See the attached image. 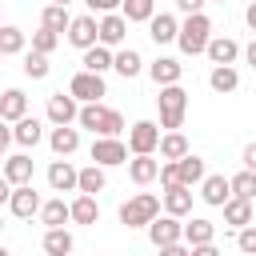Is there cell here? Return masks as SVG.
I'll return each instance as SVG.
<instances>
[{
  "label": "cell",
  "instance_id": "1f68e13d",
  "mask_svg": "<svg viewBox=\"0 0 256 256\" xmlns=\"http://www.w3.org/2000/svg\"><path fill=\"white\" fill-rule=\"evenodd\" d=\"M80 64H84V68H88V72H100V76H104V72H108V68H112V48H108V44H100V40H96V44H92V48H84V60H80Z\"/></svg>",
  "mask_w": 256,
  "mask_h": 256
},
{
  "label": "cell",
  "instance_id": "44dd1931",
  "mask_svg": "<svg viewBox=\"0 0 256 256\" xmlns=\"http://www.w3.org/2000/svg\"><path fill=\"white\" fill-rule=\"evenodd\" d=\"M148 76L156 80V88H160V84H176V80L184 76V64H180L176 56H156V60L148 64Z\"/></svg>",
  "mask_w": 256,
  "mask_h": 256
},
{
  "label": "cell",
  "instance_id": "7bdbcfd3",
  "mask_svg": "<svg viewBox=\"0 0 256 256\" xmlns=\"http://www.w3.org/2000/svg\"><path fill=\"white\" fill-rule=\"evenodd\" d=\"M88 4V12H116L120 8V0H84Z\"/></svg>",
  "mask_w": 256,
  "mask_h": 256
},
{
  "label": "cell",
  "instance_id": "5b68a950",
  "mask_svg": "<svg viewBox=\"0 0 256 256\" xmlns=\"http://www.w3.org/2000/svg\"><path fill=\"white\" fill-rule=\"evenodd\" d=\"M156 212H160V196H152V192H136L132 200L120 204V224H124V228H144Z\"/></svg>",
  "mask_w": 256,
  "mask_h": 256
},
{
  "label": "cell",
  "instance_id": "e0dca14e",
  "mask_svg": "<svg viewBox=\"0 0 256 256\" xmlns=\"http://www.w3.org/2000/svg\"><path fill=\"white\" fill-rule=\"evenodd\" d=\"M204 56H208L212 64H236V56H240V44H236L232 36H208V44H204Z\"/></svg>",
  "mask_w": 256,
  "mask_h": 256
},
{
  "label": "cell",
  "instance_id": "ffe728a7",
  "mask_svg": "<svg viewBox=\"0 0 256 256\" xmlns=\"http://www.w3.org/2000/svg\"><path fill=\"white\" fill-rule=\"evenodd\" d=\"M176 32H180V20H176L172 12H152V20H148V36H152L156 44H172Z\"/></svg>",
  "mask_w": 256,
  "mask_h": 256
},
{
  "label": "cell",
  "instance_id": "f1b7e54d",
  "mask_svg": "<svg viewBox=\"0 0 256 256\" xmlns=\"http://www.w3.org/2000/svg\"><path fill=\"white\" fill-rule=\"evenodd\" d=\"M112 68H116L124 80H136V76L144 72V60H140L136 48H120V52H112Z\"/></svg>",
  "mask_w": 256,
  "mask_h": 256
},
{
  "label": "cell",
  "instance_id": "f546056e",
  "mask_svg": "<svg viewBox=\"0 0 256 256\" xmlns=\"http://www.w3.org/2000/svg\"><path fill=\"white\" fill-rule=\"evenodd\" d=\"M72 248H76V240H72V232H68L64 224H56V228L44 232V252H48V256H68Z\"/></svg>",
  "mask_w": 256,
  "mask_h": 256
},
{
  "label": "cell",
  "instance_id": "d6a6232c",
  "mask_svg": "<svg viewBox=\"0 0 256 256\" xmlns=\"http://www.w3.org/2000/svg\"><path fill=\"white\" fill-rule=\"evenodd\" d=\"M176 172H180V184L196 188V184L204 180V160H200V156H192V152H184V156L176 160Z\"/></svg>",
  "mask_w": 256,
  "mask_h": 256
},
{
  "label": "cell",
  "instance_id": "484cf974",
  "mask_svg": "<svg viewBox=\"0 0 256 256\" xmlns=\"http://www.w3.org/2000/svg\"><path fill=\"white\" fill-rule=\"evenodd\" d=\"M212 240H216V224H212V220L192 216V220L184 224V244H188V248H200V244H212Z\"/></svg>",
  "mask_w": 256,
  "mask_h": 256
},
{
  "label": "cell",
  "instance_id": "cb8c5ba5",
  "mask_svg": "<svg viewBox=\"0 0 256 256\" xmlns=\"http://www.w3.org/2000/svg\"><path fill=\"white\" fill-rule=\"evenodd\" d=\"M68 216H72V224H96V220H100L96 196H92V192H80V196L68 204Z\"/></svg>",
  "mask_w": 256,
  "mask_h": 256
},
{
  "label": "cell",
  "instance_id": "7c38bea8",
  "mask_svg": "<svg viewBox=\"0 0 256 256\" xmlns=\"http://www.w3.org/2000/svg\"><path fill=\"white\" fill-rule=\"evenodd\" d=\"M44 112H48V124H72L76 112H80V100H76L72 92H52Z\"/></svg>",
  "mask_w": 256,
  "mask_h": 256
},
{
  "label": "cell",
  "instance_id": "74e56055",
  "mask_svg": "<svg viewBox=\"0 0 256 256\" xmlns=\"http://www.w3.org/2000/svg\"><path fill=\"white\" fill-rule=\"evenodd\" d=\"M228 184H232V196H244V200H256V172H252V168H244V172H236V176H228Z\"/></svg>",
  "mask_w": 256,
  "mask_h": 256
},
{
  "label": "cell",
  "instance_id": "ab89813d",
  "mask_svg": "<svg viewBox=\"0 0 256 256\" xmlns=\"http://www.w3.org/2000/svg\"><path fill=\"white\" fill-rule=\"evenodd\" d=\"M56 44H60V32H52V28H44V24H40V32H32V52L52 56V52H56Z\"/></svg>",
  "mask_w": 256,
  "mask_h": 256
},
{
  "label": "cell",
  "instance_id": "db71d44e",
  "mask_svg": "<svg viewBox=\"0 0 256 256\" xmlns=\"http://www.w3.org/2000/svg\"><path fill=\"white\" fill-rule=\"evenodd\" d=\"M216 4H224V0H216Z\"/></svg>",
  "mask_w": 256,
  "mask_h": 256
},
{
  "label": "cell",
  "instance_id": "ba28073f",
  "mask_svg": "<svg viewBox=\"0 0 256 256\" xmlns=\"http://www.w3.org/2000/svg\"><path fill=\"white\" fill-rule=\"evenodd\" d=\"M96 40L108 44V48H120V44L128 40V20H124L120 12H100V20H96Z\"/></svg>",
  "mask_w": 256,
  "mask_h": 256
},
{
  "label": "cell",
  "instance_id": "277c9868",
  "mask_svg": "<svg viewBox=\"0 0 256 256\" xmlns=\"http://www.w3.org/2000/svg\"><path fill=\"white\" fill-rule=\"evenodd\" d=\"M144 228H148V240H152L160 252H168V248L184 244V224H180V216H172V212H164V216L156 212Z\"/></svg>",
  "mask_w": 256,
  "mask_h": 256
},
{
  "label": "cell",
  "instance_id": "7402d4cb",
  "mask_svg": "<svg viewBox=\"0 0 256 256\" xmlns=\"http://www.w3.org/2000/svg\"><path fill=\"white\" fill-rule=\"evenodd\" d=\"M24 112H28V96H24L20 88H4V92H0V120L16 124Z\"/></svg>",
  "mask_w": 256,
  "mask_h": 256
},
{
  "label": "cell",
  "instance_id": "d4e9b609",
  "mask_svg": "<svg viewBox=\"0 0 256 256\" xmlns=\"http://www.w3.org/2000/svg\"><path fill=\"white\" fill-rule=\"evenodd\" d=\"M220 208H224V224H228V228H244V224H252V200H244V196H228Z\"/></svg>",
  "mask_w": 256,
  "mask_h": 256
},
{
  "label": "cell",
  "instance_id": "7dc6e473",
  "mask_svg": "<svg viewBox=\"0 0 256 256\" xmlns=\"http://www.w3.org/2000/svg\"><path fill=\"white\" fill-rule=\"evenodd\" d=\"M12 144V128H8V120H0V148H8Z\"/></svg>",
  "mask_w": 256,
  "mask_h": 256
},
{
  "label": "cell",
  "instance_id": "603a6c76",
  "mask_svg": "<svg viewBox=\"0 0 256 256\" xmlns=\"http://www.w3.org/2000/svg\"><path fill=\"white\" fill-rule=\"evenodd\" d=\"M156 152H160V160H180V156L192 152V148H188V136H184L180 128H168V132H160Z\"/></svg>",
  "mask_w": 256,
  "mask_h": 256
},
{
  "label": "cell",
  "instance_id": "f6af8a7d",
  "mask_svg": "<svg viewBox=\"0 0 256 256\" xmlns=\"http://www.w3.org/2000/svg\"><path fill=\"white\" fill-rule=\"evenodd\" d=\"M240 164L256 172V140H252V144H244V156H240Z\"/></svg>",
  "mask_w": 256,
  "mask_h": 256
},
{
  "label": "cell",
  "instance_id": "3957f363",
  "mask_svg": "<svg viewBox=\"0 0 256 256\" xmlns=\"http://www.w3.org/2000/svg\"><path fill=\"white\" fill-rule=\"evenodd\" d=\"M156 104H160V128H164V132L184 124V112H188V92L180 88V80H176V84H160Z\"/></svg>",
  "mask_w": 256,
  "mask_h": 256
},
{
  "label": "cell",
  "instance_id": "4dcf8cb0",
  "mask_svg": "<svg viewBox=\"0 0 256 256\" xmlns=\"http://www.w3.org/2000/svg\"><path fill=\"white\" fill-rule=\"evenodd\" d=\"M40 224L44 228H56V224H68L72 216H68V204H64V196H56V200H40Z\"/></svg>",
  "mask_w": 256,
  "mask_h": 256
},
{
  "label": "cell",
  "instance_id": "5bb4252c",
  "mask_svg": "<svg viewBox=\"0 0 256 256\" xmlns=\"http://www.w3.org/2000/svg\"><path fill=\"white\" fill-rule=\"evenodd\" d=\"M76 176H80V168H72L64 156L48 164V188L52 192H76Z\"/></svg>",
  "mask_w": 256,
  "mask_h": 256
},
{
  "label": "cell",
  "instance_id": "bcb514c9",
  "mask_svg": "<svg viewBox=\"0 0 256 256\" xmlns=\"http://www.w3.org/2000/svg\"><path fill=\"white\" fill-rule=\"evenodd\" d=\"M8 196H12V180H8L4 172H0V208L8 204Z\"/></svg>",
  "mask_w": 256,
  "mask_h": 256
},
{
  "label": "cell",
  "instance_id": "d6986e66",
  "mask_svg": "<svg viewBox=\"0 0 256 256\" xmlns=\"http://www.w3.org/2000/svg\"><path fill=\"white\" fill-rule=\"evenodd\" d=\"M156 172H160V160H152V152H136L132 160H128V180L132 184H152L156 180Z\"/></svg>",
  "mask_w": 256,
  "mask_h": 256
},
{
  "label": "cell",
  "instance_id": "2e32d148",
  "mask_svg": "<svg viewBox=\"0 0 256 256\" xmlns=\"http://www.w3.org/2000/svg\"><path fill=\"white\" fill-rule=\"evenodd\" d=\"M160 208L172 212V216H188V212H192V188H188V184L164 188V192H160Z\"/></svg>",
  "mask_w": 256,
  "mask_h": 256
},
{
  "label": "cell",
  "instance_id": "7a4b0ae2",
  "mask_svg": "<svg viewBox=\"0 0 256 256\" xmlns=\"http://www.w3.org/2000/svg\"><path fill=\"white\" fill-rule=\"evenodd\" d=\"M208 36H212V20L204 12H188L184 24H180V32H176V44H180L184 56H200L204 44H208Z\"/></svg>",
  "mask_w": 256,
  "mask_h": 256
},
{
  "label": "cell",
  "instance_id": "60d3db41",
  "mask_svg": "<svg viewBox=\"0 0 256 256\" xmlns=\"http://www.w3.org/2000/svg\"><path fill=\"white\" fill-rule=\"evenodd\" d=\"M236 248H240V252H248V256H256V228H252V224L236 228Z\"/></svg>",
  "mask_w": 256,
  "mask_h": 256
},
{
  "label": "cell",
  "instance_id": "836d02e7",
  "mask_svg": "<svg viewBox=\"0 0 256 256\" xmlns=\"http://www.w3.org/2000/svg\"><path fill=\"white\" fill-rule=\"evenodd\" d=\"M104 184H108V176H104V164H88V168H80V176H76V192H104Z\"/></svg>",
  "mask_w": 256,
  "mask_h": 256
},
{
  "label": "cell",
  "instance_id": "816d5d0a",
  "mask_svg": "<svg viewBox=\"0 0 256 256\" xmlns=\"http://www.w3.org/2000/svg\"><path fill=\"white\" fill-rule=\"evenodd\" d=\"M0 164H4V148H0Z\"/></svg>",
  "mask_w": 256,
  "mask_h": 256
},
{
  "label": "cell",
  "instance_id": "ac0fdd59",
  "mask_svg": "<svg viewBox=\"0 0 256 256\" xmlns=\"http://www.w3.org/2000/svg\"><path fill=\"white\" fill-rule=\"evenodd\" d=\"M12 140H16L20 148H36V144L44 140V124H40L36 116H28V112H24V116L12 124Z\"/></svg>",
  "mask_w": 256,
  "mask_h": 256
},
{
  "label": "cell",
  "instance_id": "52a82bcc",
  "mask_svg": "<svg viewBox=\"0 0 256 256\" xmlns=\"http://www.w3.org/2000/svg\"><path fill=\"white\" fill-rule=\"evenodd\" d=\"M8 212H12L16 220H32V216L40 212V192L32 188V180H28V184H12V196H8Z\"/></svg>",
  "mask_w": 256,
  "mask_h": 256
},
{
  "label": "cell",
  "instance_id": "9c48e42d",
  "mask_svg": "<svg viewBox=\"0 0 256 256\" xmlns=\"http://www.w3.org/2000/svg\"><path fill=\"white\" fill-rule=\"evenodd\" d=\"M68 92H72L80 104H88V100H100L108 88H104V76H100V72H88V68H80V72L68 80Z\"/></svg>",
  "mask_w": 256,
  "mask_h": 256
},
{
  "label": "cell",
  "instance_id": "c3c4849f",
  "mask_svg": "<svg viewBox=\"0 0 256 256\" xmlns=\"http://www.w3.org/2000/svg\"><path fill=\"white\" fill-rule=\"evenodd\" d=\"M244 20H248V28L256 32V0H248V8H244Z\"/></svg>",
  "mask_w": 256,
  "mask_h": 256
},
{
  "label": "cell",
  "instance_id": "e575fe53",
  "mask_svg": "<svg viewBox=\"0 0 256 256\" xmlns=\"http://www.w3.org/2000/svg\"><path fill=\"white\" fill-rule=\"evenodd\" d=\"M156 12V0H120V16L128 24H148Z\"/></svg>",
  "mask_w": 256,
  "mask_h": 256
},
{
  "label": "cell",
  "instance_id": "8992f818",
  "mask_svg": "<svg viewBox=\"0 0 256 256\" xmlns=\"http://www.w3.org/2000/svg\"><path fill=\"white\" fill-rule=\"evenodd\" d=\"M92 164H104V168H116V164H128V144L120 136H96L92 140Z\"/></svg>",
  "mask_w": 256,
  "mask_h": 256
},
{
  "label": "cell",
  "instance_id": "6da1fadb",
  "mask_svg": "<svg viewBox=\"0 0 256 256\" xmlns=\"http://www.w3.org/2000/svg\"><path fill=\"white\" fill-rule=\"evenodd\" d=\"M76 124H80V128H88L92 136H120V132H124V116H120L116 108L100 104V100H88V104H80V112H76Z\"/></svg>",
  "mask_w": 256,
  "mask_h": 256
},
{
  "label": "cell",
  "instance_id": "b9f144b4",
  "mask_svg": "<svg viewBox=\"0 0 256 256\" xmlns=\"http://www.w3.org/2000/svg\"><path fill=\"white\" fill-rule=\"evenodd\" d=\"M156 180H160V188H172V184H180L176 160H160V172H156Z\"/></svg>",
  "mask_w": 256,
  "mask_h": 256
},
{
  "label": "cell",
  "instance_id": "f35d334b",
  "mask_svg": "<svg viewBox=\"0 0 256 256\" xmlns=\"http://www.w3.org/2000/svg\"><path fill=\"white\" fill-rule=\"evenodd\" d=\"M48 72H52V64H48L44 52H24V76L28 80H44Z\"/></svg>",
  "mask_w": 256,
  "mask_h": 256
},
{
  "label": "cell",
  "instance_id": "9a60e30c",
  "mask_svg": "<svg viewBox=\"0 0 256 256\" xmlns=\"http://www.w3.org/2000/svg\"><path fill=\"white\" fill-rule=\"evenodd\" d=\"M232 196V184H228V176H220V172H204V180H200V200L204 204H212V208H220L224 200Z\"/></svg>",
  "mask_w": 256,
  "mask_h": 256
},
{
  "label": "cell",
  "instance_id": "4fadbf2b",
  "mask_svg": "<svg viewBox=\"0 0 256 256\" xmlns=\"http://www.w3.org/2000/svg\"><path fill=\"white\" fill-rule=\"evenodd\" d=\"M48 148H52L56 156H72V152L80 148V128H72V124H52Z\"/></svg>",
  "mask_w": 256,
  "mask_h": 256
},
{
  "label": "cell",
  "instance_id": "681fc988",
  "mask_svg": "<svg viewBox=\"0 0 256 256\" xmlns=\"http://www.w3.org/2000/svg\"><path fill=\"white\" fill-rule=\"evenodd\" d=\"M244 60H248V64H252V68H256V40H252V44H248V48H244Z\"/></svg>",
  "mask_w": 256,
  "mask_h": 256
},
{
  "label": "cell",
  "instance_id": "f907efd6",
  "mask_svg": "<svg viewBox=\"0 0 256 256\" xmlns=\"http://www.w3.org/2000/svg\"><path fill=\"white\" fill-rule=\"evenodd\" d=\"M52 4H72V0H52Z\"/></svg>",
  "mask_w": 256,
  "mask_h": 256
},
{
  "label": "cell",
  "instance_id": "8fae6325",
  "mask_svg": "<svg viewBox=\"0 0 256 256\" xmlns=\"http://www.w3.org/2000/svg\"><path fill=\"white\" fill-rule=\"evenodd\" d=\"M156 144H160V124L136 120V124L128 128V152H132V156H136V152H156Z\"/></svg>",
  "mask_w": 256,
  "mask_h": 256
},
{
  "label": "cell",
  "instance_id": "30bf717a",
  "mask_svg": "<svg viewBox=\"0 0 256 256\" xmlns=\"http://www.w3.org/2000/svg\"><path fill=\"white\" fill-rule=\"evenodd\" d=\"M64 40L72 44V48H92L96 44V12H84V16H72L68 20V32H64Z\"/></svg>",
  "mask_w": 256,
  "mask_h": 256
},
{
  "label": "cell",
  "instance_id": "83f0119b",
  "mask_svg": "<svg viewBox=\"0 0 256 256\" xmlns=\"http://www.w3.org/2000/svg\"><path fill=\"white\" fill-rule=\"evenodd\" d=\"M0 172L12 180V184H28L32 180V156L28 152H16V156H4V164H0Z\"/></svg>",
  "mask_w": 256,
  "mask_h": 256
},
{
  "label": "cell",
  "instance_id": "d590c367",
  "mask_svg": "<svg viewBox=\"0 0 256 256\" xmlns=\"http://www.w3.org/2000/svg\"><path fill=\"white\" fill-rule=\"evenodd\" d=\"M68 20H72V16H68V4H48V8L40 12V24L52 28V32H60V36L68 32Z\"/></svg>",
  "mask_w": 256,
  "mask_h": 256
},
{
  "label": "cell",
  "instance_id": "11a10c76",
  "mask_svg": "<svg viewBox=\"0 0 256 256\" xmlns=\"http://www.w3.org/2000/svg\"><path fill=\"white\" fill-rule=\"evenodd\" d=\"M0 60H4V56H0Z\"/></svg>",
  "mask_w": 256,
  "mask_h": 256
},
{
  "label": "cell",
  "instance_id": "f5cc1de1",
  "mask_svg": "<svg viewBox=\"0 0 256 256\" xmlns=\"http://www.w3.org/2000/svg\"><path fill=\"white\" fill-rule=\"evenodd\" d=\"M0 228H4V216H0Z\"/></svg>",
  "mask_w": 256,
  "mask_h": 256
},
{
  "label": "cell",
  "instance_id": "8d00e7d4",
  "mask_svg": "<svg viewBox=\"0 0 256 256\" xmlns=\"http://www.w3.org/2000/svg\"><path fill=\"white\" fill-rule=\"evenodd\" d=\"M24 52V32L16 24H0V56H16Z\"/></svg>",
  "mask_w": 256,
  "mask_h": 256
},
{
  "label": "cell",
  "instance_id": "4316f807",
  "mask_svg": "<svg viewBox=\"0 0 256 256\" xmlns=\"http://www.w3.org/2000/svg\"><path fill=\"white\" fill-rule=\"evenodd\" d=\"M208 84H212V92L228 96V92H236V88H240V72H236L232 64H212V72H208Z\"/></svg>",
  "mask_w": 256,
  "mask_h": 256
},
{
  "label": "cell",
  "instance_id": "ee69618b",
  "mask_svg": "<svg viewBox=\"0 0 256 256\" xmlns=\"http://www.w3.org/2000/svg\"><path fill=\"white\" fill-rule=\"evenodd\" d=\"M204 4H208V0H176V8H180L184 16H188V12H204Z\"/></svg>",
  "mask_w": 256,
  "mask_h": 256
}]
</instances>
